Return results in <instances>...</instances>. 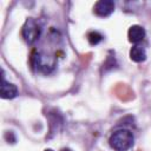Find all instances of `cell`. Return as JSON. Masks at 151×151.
I'll return each mask as SVG.
<instances>
[{"label": "cell", "mask_w": 151, "mask_h": 151, "mask_svg": "<svg viewBox=\"0 0 151 151\" xmlns=\"http://www.w3.org/2000/svg\"><path fill=\"white\" fill-rule=\"evenodd\" d=\"M45 151H53V150H51V149H47V150H45Z\"/></svg>", "instance_id": "cell-9"}, {"label": "cell", "mask_w": 151, "mask_h": 151, "mask_svg": "<svg viewBox=\"0 0 151 151\" xmlns=\"http://www.w3.org/2000/svg\"><path fill=\"white\" fill-rule=\"evenodd\" d=\"M93 9L98 17H109L114 11V2L112 0H100L94 5Z\"/></svg>", "instance_id": "cell-3"}, {"label": "cell", "mask_w": 151, "mask_h": 151, "mask_svg": "<svg viewBox=\"0 0 151 151\" xmlns=\"http://www.w3.org/2000/svg\"><path fill=\"white\" fill-rule=\"evenodd\" d=\"M0 93H1V98L4 99H12L18 94V88L15 85L7 83L2 76L1 79V88H0Z\"/></svg>", "instance_id": "cell-5"}, {"label": "cell", "mask_w": 151, "mask_h": 151, "mask_svg": "<svg viewBox=\"0 0 151 151\" xmlns=\"http://www.w3.org/2000/svg\"><path fill=\"white\" fill-rule=\"evenodd\" d=\"M134 142L133 133L127 129H118L112 132L109 138L110 146L114 151H127L132 147Z\"/></svg>", "instance_id": "cell-1"}, {"label": "cell", "mask_w": 151, "mask_h": 151, "mask_svg": "<svg viewBox=\"0 0 151 151\" xmlns=\"http://www.w3.org/2000/svg\"><path fill=\"white\" fill-rule=\"evenodd\" d=\"M130 58H131V60H133L136 63L144 61L146 59V52H145L144 47H142L139 45L132 46V48L130 50Z\"/></svg>", "instance_id": "cell-6"}, {"label": "cell", "mask_w": 151, "mask_h": 151, "mask_svg": "<svg viewBox=\"0 0 151 151\" xmlns=\"http://www.w3.org/2000/svg\"><path fill=\"white\" fill-rule=\"evenodd\" d=\"M61 151H72V150H70V149H63Z\"/></svg>", "instance_id": "cell-8"}, {"label": "cell", "mask_w": 151, "mask_h": 151, "mask_svg": "<svg viewBox=\"0 0 151 151\" xmlns=\"http://www.w3.org/2000/svg\"><path fill=\"white\" fill-rule=\"evenodd\" d=\"M127 37H129V41L130 42L137 45L138 42H140L145 38V29L139 25H133V26H131L129 28Z\"/></svg>", "instance_id": "cell-4"}, {"label": "cell", "mask_w": 151, "mask_h": 151, "mask_svg": "<svg viewBox=\"0 0 151 151\" xmlns=\"http://www.w3.org/2000/svg\"><path fill=\"white\" fill-rule=\"evenodd\" d=\"M40 32H41V29H40V26L38 25V22L32 18L27 19V21L25 22V25L22 27V37H24L25 41L28 44H33L39 38Z\"/></svg>", "instance_id": "cell-2"}, {"label": "cell", "mask_w": 151, "mask_h": 151, "mask_svg": "<svg viewBox=\"0 0 151 151\" xmlns=\"http://www.w3.org/2000/svg\"><path fill=\"white\" fill-rule=\"evenodd\" d=\"M87 39H88V41H90L91 45H97V44H99V42L103 40V35H101L99 32L93 31V32H90V33H88Z\"/></svg>", "instance_id": "cell-7"}]
</instances>
